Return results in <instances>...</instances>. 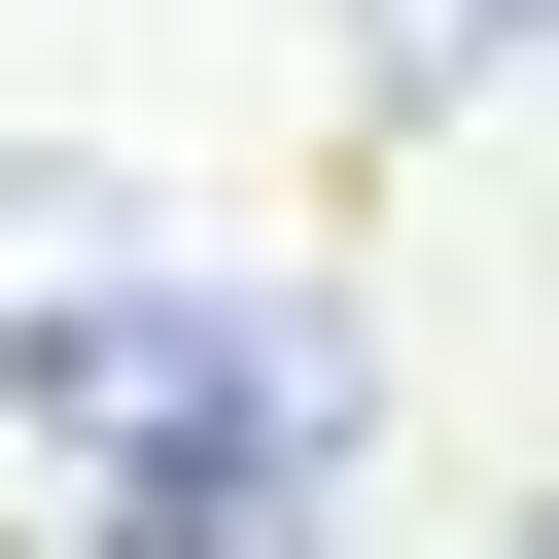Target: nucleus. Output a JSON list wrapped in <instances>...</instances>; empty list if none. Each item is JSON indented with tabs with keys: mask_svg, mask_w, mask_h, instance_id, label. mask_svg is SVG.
<instances>
[{
	"mask_svg": "<svg viewBox=\"0 0 559 559\" xmlns=\"http://www.w3.org/2000/svg\"><path fill=\"white\" fill-rule=\"evenodd\" d=\"M105 559H349V489H105Z\"/></svg>",
	"mask_w": 559,
	"mask_h": 559,
	"instance_id": "f03ea898",
	"label": "nucleus"
},
{
	"mask_svg": "<svg viewBox=\"0 0 559 559\" xmlns=\"http://www.w3.org/2000/svg\"><path fill=\"white\" fill-rule=\"evenodd\" d=\"M524 559H559V524H524Z\"/></svg>",
	"mask_w": 559,
	"mask_h": 559,
	"instance_id": "20e7f679",
	"label": "nucleus"
},
{
	"mask_svg": "<svg viewBox=\"0 0 559 559\" xmlns=\"http://www.w3.org/2000/svg\"><path fill=\"white\" fill-rule=\"evenodd\" d=\"M0 419H70L105 489H349V314L210 245H70L0 280Z\"/></svg>",
	"mask_w": 559,
	"mask_h": 559,
	"instance_id": "f257e3e1",
	"label": "nucleus"
},
{
	"mask_svg": "<svg viewBox=\"0 0 559 559\" xmlns=\"http://www.w3.org/2000/svg\"><path fill=\"white\" fill-rule=\"evenodd\" d=\"M384 35H419V70H454V35H524V70H559V0H384Z\"/></svg>",
	"mask_w": 559,
	"mask_h": 559,
	"instance_id": "7ed1b4c3",
	"label": "nucleus"
}]
</instances>
